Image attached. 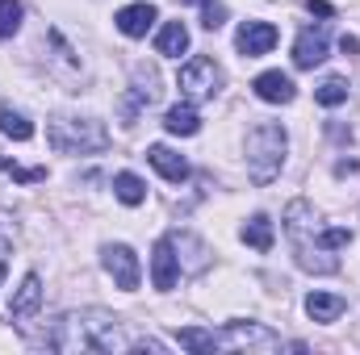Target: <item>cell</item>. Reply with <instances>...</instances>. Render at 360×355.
<instances>
[{"label": "cell", "instance_id": "obj_26", "mask_svg": "<svg viewBox=\"0 0 360 355\" xmlns=\"http://www.w3.org/2000/svg\"><path fill=\"white\" fill-rule=\"evenodd\" d=\"M0 172H8V176L21 180V184H38V180H46V168H17V163L4 159V155H0Z\"/></svg>", "mask_w": 360, "mask_h": 355}, {"label": "cell", "instance_id": "obj_20", "mask_svg": "<svg viewBox=\"0 0 360 355\" xmlns=\"http://www.w3.org/2000/svg\"><path fill=\"white\" fill-rule=\"evenodd\" d=\"M0 134H8L13 142H30L34 138V121L17 109H0Z\"/></svg>", "mask_w": 360, "mask_h": 355}, {"label": "cell", "instance_id": "obj_2", "mask_svg": "<svg viewBox=\"0 0 360 355\" xmlns=\"http://www.w3.org/2000/svg\"><path fill=\"white\" fill-rule=\"evenodd\" d=\"M55 351H164L155 339H126L122 322L113 314H63L55 335H51Z\"/></svg>", "mask_w": 360, "mask_h": 355}, {"label": "cell", "instance_id": "obj_6", "mask_svg": "<svg viewBox=\"0 0 360 355\" xmlns=\"http://www.w3.org/2000/svg\"><path fill=\"white\" fill-rule=\"evenodd\" d=\"M180 92L188 96V100H210L214 92L222 88V72H218V63L214 59H205V55H197V59H188L184 67H180Z\"/></svg>", "mask_w": 360, "mask_h": 355}, {"label": "cell", "instance_id": "obj_3", "mask_svg": "<svg viewBox=\"0 0 360 355\" xmlns=\"http://www.w3.org/2000/svg\"><path fill=\"white\" fill-rule=\"evenodd\" d=\"M285 147H289V138H285V130L276 121H260L248 134V176H252V184L264 188V184H272V180L281 176Z\"/></svg>", "mask_w": 360, "mask_h": 355}, {"label": "cell", "instance_id": "obj_28", "mask_svg": "<svg viewBox=\"0 0 360 355\" xmlns=\"http://www.w3.org/2000/svg\"><path fill=\"white\" fill-rule=\"evenodd\" d=\"M340 51H344V55H360V38L344 34V38H340Z\"/></svg>", "mask_w": 360, "mask_h": 355}, {"label": "cell", "instance_id": "obj_17", "mask_svg": "<svg viewBox=\"0 0 360 355\" xmlns=\"http://www.w3.org/2000/svg\"><path fill=\"white\" fill-rule=\"evenodd\" d=\"M164 126H168V134L188 138V134H197V130H201V117H197V109H193V105H172V109L164 113Z\"/></svg>", "mask_w": 360, "mask_h": 355}, {"label": "cell", "instance_id": "obj_16", "mask_svg": "<svg viewBox=\"0 0 360 355\" xmlns=\"http://www.w3.org/2000/svg\"><path fill=\"white\" fill-rule=\"evenodd\" d=\"M344 309H348V305H344V297H335V293H310V297H306V314H310L314 322H335Z\"/></svg>", "mask_w": 360, "mask_h": 355}, {"label": "cell", "instance_id": "obj_18", "mask_svg": "<svg viewBox=\"0 0 360 355\" xmlns=\"http://www.w3.org/2000/svg\"><path fill=\"white\" fill-rule=\"evenodd\" d=\"M155 51L160 55H184L188 51V29H184V21H168L164 29H160V38H155Z\"/></svg>", "mask_w": 360, "mask_h": 355}, {"label": "cell", "instance_id": "obj_9", "mask_svg": "<svg viewBox=\"0 0 360 355\" xmlns=\"http://www.w3.org/2000/svg\"><path fill=\"white\" fill-rule=\"evenodd\" d=\"M155 100H160V76H155L151 67H139V72H134V92H130L126 105H122V121L134 126L139 109H147V105H155Z\"/></svg>", "mask_w": 360, "mask_h": 355}, {"label": "cell", "instance_id": "obj_8", "mask_svg": "<svg viewBox=\"0 0 360 355\" xmlns=\"http://www.w3.org/2000/svg\"><path fill=\"white\" fill-rule=\"evenodd\" d=\"M105 272L113 276V284H117V288H126V293H134V288H139V255H134L126 243L105 247Z\"/></svg>", "mask_w": 360, "mask_h": 355}, {"label": "cell", "instance_id": "obj_13", "mask_svg": "<svg viewBox=\"0 0 360 355\" xmlns=\"http://www.w3.org/2000/svg\"><path fill=\"white\" fill-rule=\"evenodd\" d=\"M155 4H126L122 13H117V29L126 34V38H143L151 25H155Z\"/></svg>", "mask_w": 360, "mask_h": 355}, {"label": "cell", "instance_id": "obj_12", "mask_svg": "<svg viewBox=\"0 0 360 355\" xmlns=\"http://www.w3.org/2000/svg\"><path fill=\"white\" fill-rule=\"evenodd\" d=\"M256 96L260 100H269V105H289L293 96H297V88H293V80L285 76V72H264V76H256Z\"/></svg>", "mask_w": 360, "mask_h": 355}, {"label": "cell", "instance_id": "obj_27", "mask_svg": "<svg viewBox=\"0 0 360 355\" xmlns=\"http://www.w3.org/2000/svg\"><path fill=\"white\" fill-rule=\"evenodd\" d=\"M306 8H310L314 17H331V13H335V8H331L327 0H306Z\"/></svg>", "mask_w": 360, "mask_h": 355}, {"label": "cell", "instance_id": "obj_7", "mask_svg": "<svg viewBox=\"0 0 360 355\" xmlns=\"http://www.w3.org/2000/svg\"><path fill=\"white\" fill-rule=\"evenodd\" d=\"M235 46L243 59H260L276 46V25L272 21H243L239 34H235Z\"/></svg>", "mask_w": 360, "mask_h": 355}, {"label": "cell", "instance_id": "obj_19", "mask_svg": "<svg viewBox=\"0 0 360 355\" xmlns=\"http://www.w3.org/2000/svg\"><path fill=\"white\" fill-rule=\"evenodd\" d=\"M113 196H117L122 205H143L147 184L134 176V172H117V176H113Z\"/></svg>", "mask_w": 360, "mask_h": 355}, {"label": "cell", "instance_id": "obj_15", "mask_svg": "<svg viewBox=\"0 0 360 355\" xmlns=\"http://www.w3.org/2000/svg\"><path fill=\"white\" fill-rule=\"evenodd\" d=\"M38 301H42V280L38 276H25L21 288H17V297H13V305H8V318L13 322H25L38 309Z\"/></svg>", "mask_w": 360, "mask_h": 355}, {"label": "cell", "instance_id": "obj_11", "mask_svg": "<svg viewBox=\"0 0 360 355\" xmlns=\"http://www.w3.org/2000/svg\"><path fill=\"white\" fill-rule=\"evenodd\" d=\"M327 59V29H302L297 42H293V63L297 67H319Z\"/></svg>", "mask_w": 360, "mask_h": 355}, {"label": "cell", "instance_id": "obj_10", "mask_svg": "<svg viewBox=\"0 0 360 355\" xmlns=\"http://www.w3.org/2000/svg\"><path fill=\"white\" fill-rule=\"evenodd\" d=\"M176 276H180L176 239H160V243H155V251H151V280H155V288H160V293H168V288L176 284Z\"/></svg>", "mask_w": 360, "mask_h": 355}, {"label": "cell", "instance_id": "obj_14", "mask_svg": "<svg viewBox=\"0 0 360 355\" xmlns=\"http://www.w3.org/2000/svg\"><path fill=\"white\" fill-rule=\"evenodd\" d=\"M147 159H151V168H155L160 176L168 180V184H180V180L188 176V163L180 159L172 147H164V142H155V147L147 151Z\"/></svg>", "mask_w": 360, "mask_h": 355}, {"label": "cell", "instance_id": "obj_22", "mask_svg": "<svg viewBox=\"0 0 360 355\" xmlns=\"http://www.w3.org/2000/svg\"><path fill=\"white\" fill-rule=\"evenodd\" d=\"M314 100H319V105H327V109L344 105V100H348V80H340V76H327V80L314 88Z\"/></svg>", "mask_w": 360, "mask_h": 355}, {"label": "cell", "instance_id": "obj_29", "mask_svg": "<svg viewBox=\"0 0 360 355\" xmlns=\"http://www.w3.org/2000/svg\"><path fill=\"white\" fill-rule=\"evenodd\" d=\"M4 272H8V243L0 239V280H4Z\"/></svg>", "mask_w": 360, "mask_h": 355}, {"label": "cell", "instance_id": "obj_1", "mask_svg": "<svg viewBox=\"0 0 360 355\" xmlns=\"http://www.w3.org/2000/svg\"><path fill=\"white\" fill-rule=\"evenodd\" d=\"M285 234H289V243H293L297 264L306 267V272H314V276H331V272L340 267V255H335V251L352 243V230H344V226H323L319 213H314L306 201H293V205L285 209Z\"/></svg>", "mask_w": 360, "mask_h": 355}, {"label": "cell", "instance_id": "obj_5", "mask_svg": "<svg viewBox=\"0 0 360 355\" xmlns=\"http://www.w3.org/2000/svg\"><path fill=\"white\" fill-rule=\"evenodd\" d=\"M276 347H285V343L260 322H231L218 335V351H276Z\"/></svg>", "mask_w": 360, "mask_h": 355}, {"label": "cell", "instance_id": "obj_24", "mask_svg": "<svg viewBox=\"0 0 360 355\" xmlns=\"http://www.w3.org/2000/svg\"><path fill=\"white\" fill-rule=\"evenodd\" d=\"M21 25V4L17 0H0V38H13Z\"/></svg>", "mask_w": 360, "mask_h": 355}, {"label": "cell", "instance_id": "obj_25", "mask_svg": "<svg viewBox=\"0 0 360 355\" xmlns=\"http://www.w3.org/2000/svg\"><path fill=\"white\" fill-rule=\"evenodd\" d=\"M201 25L205 29H222L226 25V4L222 0H201Z\"/></svg>", "mask_w": 360, "mask_h": 355}, {"label": "cell", "instance_id": "obj_23", "mask_svg": "<svg viewBox=\"0 0 360 355\" xmlns=\"http://www.w3.org/2000/svg\"><path fill=\"white\" fill-rule=\"evenodd\" d=\"M176 343L180 347H188V351H218V335L214 330H180L176 335Z\"/></svg>", "mask_w": 360, "mask_h": 355}, {"label": "cell", "instance_id": "obj_21", "mask_svg": "<svg viewBox=\"0 0 360 355\" xmlns=\"http://www.w3.org/2000/svg\"><path fill=\"white\" fill-rule=\"evenodd\" d=\"M243 243L256 247V251H272V222L264 213H256V217L243 226Z\"/></svg>", "mask_w": 360, "mask_h": 355}, {"label": "cell", "instance_id": "obj_4", "mask_svg": "<svg viewBox=\"0 0 360 355\" xmlns=\"http://www.w3.org/2000/svg\"><path fill=\"white\" fill-rule=\"evenodd\" d=\"M51 147L63 155H89V151L109 147V134L92 117H55L51 121Z\"/></svg>", "mask_w": 360, "mask_h": 355}]
</instances>
